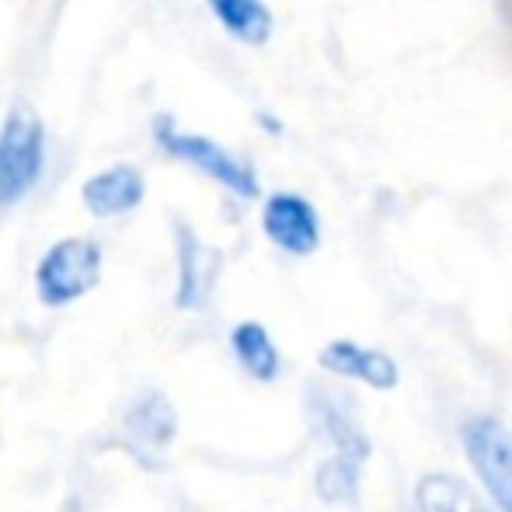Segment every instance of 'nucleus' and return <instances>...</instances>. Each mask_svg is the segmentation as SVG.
<instances>
[{
	"label": "nucleus",
	"mask_w": 512,
	"mask_h": 512,
	"mask_svg": "<svg viewBox=\"0 0 512 512\" xmlns=\"http://www.w3.org/2000/svg\"><path fill=\"white\" fill-rule=\"evenodd\" d=\"M307 405L310 418L317 422V429L331 439L335 453L317 467V495L324 502L335 506H356L359 502V485H363V467L370 460L373 446L366 429L359 425V415L352 408V401L345 394L331 391V387H307Z\"/></svg>",
	"instance_id": "obj_1"
},
{
	"label": "nucleus",
	"mask_w": 512,
	"mask_h": 512,
	"mask_svg": "<svg viewBox=\"0 0 512 512\" xmlns=\"http://www.w3.org/2000/svg\"><path fill=\"white\" fill-rule=\"evenodd\" d=\"M150 136H154V143L168 157H175V161L196 168L199 175L213 178L216 185H223L227 192H234L237 199H255L258 196V175L251 171V164L241 161L237 154H230V150L223 147V143H216L213 136L185 133V129L175 126V119H171L168 112L154 115V122H150Z\"/></svg>",
	"instance_id": "obj_2"
},
{
	"label": "nucleus",
	"mask_w": 512,
	"mask_h": 512,
	"mask_svg": "<svg viewBox=\"0 0 512 512\" xmlns=\"http://www.w3.org/2000/svg\"><path fill=\"white\" fill-rule=\"evenodd\" d=\"M46 171V126L28 105H14L0 126V213L32 196Z\"/></svg>",
	"instance_id": "obj_3"
},
{
	"label": "nucleus",
	"mask_w": 512,
	"mask_h": 512,
	"mask_svg": "<svg viewBox=\"0 0 512 512\" xmlns=\"http://www.w3.org/2000/svg\"><path fill=\"white\" fill-rule=\"evenodd\" d=\"M102 265L105 251L95 237H63L35 265V293L46 307H67L95 290Z\"/></svg>",
	"instance_id": "obj_4"
},
{
	"label": "nucleus",
	"mask_w": 512,
	"mask_h": 512,
	"mask_svg": "<svg viewBox=\"0 0 512 512\" xmlns=\"http://www.w3.org/2000/svg\"><path fill=\"white\" fill-rule=\"evenodd\" d=\"M460 443L474 474L499 512H512V429L495 415H471L460 425Z\"/></svg>",
	"instance_id": "obj_5"
},
{
	"label": "nucleus",
	"mask_w": 512,
	"mask_h": 512,
	"mask_svg": "<svg viewBox=\"0 0 512 512\" xmlns=\"http://www.w3.org/2000/svg\"><path fill=\"white\" fill-rule=\"evenodd\" d=\"M262 230L286 255L307 258L321 248V216L300 192H272L262 203Z\"/></svg>",
	"instance_id": "obj_6"
},
{
	"label": "nucleus",
	"mask_w": 512,
	"mask_h": 512,
	"mask_svg": "<svg viewBox=\"0 0 512 512\" xmlns=\"http://www.w3.org/2000/svg\"><path fill=\"white\" fill-rule=\"evenodd\" d=\"M175 432H178V415L161 391H143L129 405L126 422H122V436H126L129 453L143 467H164V450L171 446Z\"/></svg>",
	"instance_id": "obj_7"
},
{
	"label": "nucleus",
	"mask_w": 512,
	"mask_h": 512,
	"mask_svg": "<svg viewBox=\"0 0 512 512\" xmlns=\"http://www.w3.org/2000/svg\"><path fill=\"white\" fill-rule=\"evenodd\" d=\"M175 255H178V286L175 304L182 310H203L220 279V251L209 248L196 227L175 220Z\"/></svg>",
	"instance_id": "obj_8"
},
{
	"label": "nucleus",
	"mask_w": 512,
	"mask_h": 512,
	"mask_svg": "<svg viewBox=\"0 0 512 512\" xmlns=\"http://www.w3.org/2000/svg\"><path fill=\"white\" fill-rule=\"evenodd\" d=\"M317 363L331 373V377L342 380H359V384H370L373 391H391L398 387L401 370L384 349H366V345L352 342V338H335L321 349Z\"/></svg>",
	"instance_id": "obj_9"
},
{
	"label": "nucleus",
	"mask_w": 512,
	"mask_h": 512,
	"mask_svg": "<svg viewBox=\"0 0 512 512\" xmlns=\"http://www.w3.org/2000/svg\"><path fill=\"white\" fill-rule=\"evenodd\" d=\"M84 209L98 220H112V216H126L147 199V178L136 164H112L102 168L84 182L81 189Z\"/></svg>",
	"instance_id": "obj_10"
},
{
	"label": "nucleus",
	"mask_w": 512,
	"mask_h": 512,
	"mask_svg": "<svg viewBox=\"0 0 512 512\" xmlns=\"http://www.w3.org/2000/svg\"><path fill=\"white\" fill-rule=\"evenodd\" d=\"M206 4L230 39L244 42V46H265L269 42L276 21H272L265 0H206Z\"/></svg>",
	"instance_id": "obj_11"
},
{
	"label": "nucleus",
	"mask_w": 512,
	"mask_h": 512,
	"mask_svg": "<svg viewBox=\"0 0 512 512\" xmlns=\"http://www.w3.org/2000/svg\"><path fill=\"white\" fill-rule=\"evenodd\" d=\"M230 349H234L237 363L258 380V384H272L283 373V356H279L276 342L258 321H241L230 331Z\"/></svg>",
	"instance_id": "obj_12"
},
{
	"label": "nucleus",
	"mask_w": 512,
	"mask_h": 512,
	"mask_svg": "<svg viewBox=\"0 0 512 512\" xmlns=\"http://www.w3.org/2000/svg\"><path fill=\"white\" fill-rule=\"evenodd\" d=\"M415 506L418 512H492L467 481H460L457 474H443V471H432L418 478Z\"/></svg>",
	"instance_id": "obj_13"
}]
</instances>
